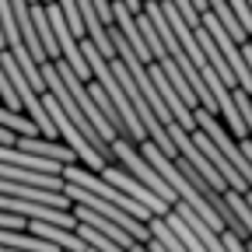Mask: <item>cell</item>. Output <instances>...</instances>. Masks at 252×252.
<instances>
[{
  "label": "cell",
  "mask_w": 252,
  "mask_h": 252,
  "mask_svg": "<svg viewBox=\"0 0 252 252\" xmlns=\"http://www.w3.org/2000/svg\"><path fill=\"white\" fill-rule=\"evenodd\" d=\"M0 126H7L11 133H18V137H32V133H42L35 123H32L28 116H21L18 109H7V105H0Z\"/></svg>",
  "instance_id": "8992f818"
},
{
  "label": "cell",
  "mask_w": 252,
  "mask_h": 252,
  "mask_svg": "<svg viewBox=\"0 0 252 252\" xmlns=\"http://www.w3.org/2000/svg\"><path fill=\"white\" fill-rule=\"evenodd\" d=\"M42 4H53V0H42Z\"/></svg>",
  "instance_id": "9c48e42d"
},
{
  "label": "cell",
  "mask_w": 252,
  "mask_h": 252,
  "mask_svg": "<svg viewBox=\"0 0 252 252\" xmlns=\"http://www.w3.org/2000/svg\"><path fill=\"white\" fill-rule=\"evenodd\" d=\"M102 179H109L112 186H119L126 196H133L137 203H144V207H147L151 214H158V217H165V214L172 210V203H165L161 196L154 193V189H147V186H144L130 168H123V165H112V161H109V165L102 168Z\"/></svg>",
  "instance_id": "3957f363"
},
{
  "label": "cell",
  "mask_w": 252,
  "mask_h": 252,
  "mask_svg": "<svg viewBox=\"0 0 252 252\" xmlns=\"http://www.w3.org/2000/svg\"><path fill=\"white\" fill-rule=\"evenodd\" d=\"M144 245H147V249H151V252H168V249H165V245H161V242H158V238H151V242H144Z\"/></svg>",
  "instance_id": "52a82bcc"
},
{
  "label": "cell",
  "mask_w": 252,
  "mask_h": 252,
  "mask_svg": "<svg viewBox=\"0 0 252 252\" xmlns=\"http://www.w3.org/2000/svg\"><path fill=\"white\" fill-rule=\"evenodd\" d=\"M130 252H151V249H147L144 242H133V245H130Z\"/></svg>",
  "instance_id": "ba28073f"
},
{
  "label": "cell",
  "mask_w": 252,
  "mask_h": 252,
  "mask_svg": "<svg viewBox=\"0 0 252 252\" xmlns=\"http://www.w3.org/2000/svg\"><path fill=\"white\" fill-rule=\"evenodd\" d=\"M63 193L70 196V203H81V207H88V210H94V214H102V217L116 220V224H119V228H126L137 242H151V228H147V220H137L133 214H126L123 207H116V203H109V200H102V196H94L91 189L67 182V189H63Z\"/></svg>",
  "instance_id": "7a4b0ae2"
},
{
  "label": "cell",
  "mask_w": 252,
  "mask_h": 252,
  "mask_svg": "<svg viewBox=\"0 0 252 252\" xmlns=\"http://www.w3.org/2000/svg\"><path fill=\"white\" fill-rule=\"evenodd\" d=\"M0 193L7 196H21V200H39V203H53V207H74L67 193H56V189H42V186H28L18 179H0Z\"/></svg>",
  "instance_id": "277c9868"
},
{
  "label": "cell",
  "mask_w": 252,
  "mask_h": 252,
  "mask_svg": "<svg viewBox=\"0 0 252 252\" xmlns=\"http://www.w3.org/2000/svg\"><path fill=\"white\" fill-rule=\"evenodd\" d=\"M112 154L119 158V165H123V168H130V172H133V175H137V179H140L147 189H154V193L161 196L165 203H172V207L179 203L175 189L165 182V175H161V172H158V168L147 161V158H144V151H140V147H137L130 137H116V140H112Z\"/></svg>",
  "instance_id": "6da1fadb"
},
{
  "label": "cell",
  "mask_w": 252,
  "mask_h": 252,
  "mask_svg": "<svg viewBox=\"0 0 252 252\" xmlns=\"http://www.w3.org/2000/svg\"><path fill=\"white\" fill-rule=\"evenodd\" d=\"M165 220H168V228H172V231L179 235V242H182V245H186L189 252H210V249L203 245V238H200V235H196L193 228H189V224H186V220H182V217H179L175 210H168V214H165Z\"/></svg>",
  "instance_id": "5b68a950"
}]
</instances>
